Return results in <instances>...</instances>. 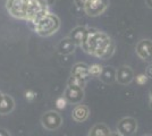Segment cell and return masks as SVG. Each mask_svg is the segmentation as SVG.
<instances>
[{
	"mask_svg": "<svg viewBox=\"0 0 152 136\" xmlns=\"http://www.w3.org/2000/svg\"><path fill=\"white\" fill-rule=\"evenodd\" d=\"M83 50L88 53H92L95 57L107 59L114 53L115 44L113 40L107 34L100 32L95 28H88V34L83 41Z\"/></svg>",
	"mask_w": 152,
	"mask_h": 136,
	"instance_id": "1",
	"label": "cell"
},
{
	"mask_svg": "<svg viewBox=\"0 0 152 136\" xmlns=\"http://www.w3.org/2000/svg\"><path fill=\"white\" fill-rule=\"evenodd\" d=\"M35 32L41 36H49L56 33L60 27V20L57 15L47 12L34 22Z\"/></svg>",
	"mask_w": 152,
	"mask_h": 136,
	"instance_id": "2",
	"label": "cell"
},
{
	"mask_svg": "<svg viewBox=\"0 0 152 136\" xmlns=\"http://www.w3.org/2000/svg\"><path fill=\"white\" fill-rule=\"evenodd\" d=\"M31 0H7L6 9L15 18L28 20Z\"/></svg>",
	"mask_w": 152,
	"mask_h": 136,
	"instance_id": "3",
	"label": "cell"
},
{
	"mask_svg": "<svg viewBox=\"0 0 152 136\" xmlns=\"http://www.w3.org/2000/svg\"><path fill=\"white\" fill-rule=\"evenodd\" d=\"M109 7V0H89L84 7V12L89 16L95 17L103 14Z\"/></svg>",
	"mask_w": 152,
	"mask_h": 136,
	"instance_id": "4",
	"label": "cell"
},
{
	"mask_svg": "<svg viewBox=\"0 0 152 136\" xmlns=\"http://www.w3.org/2000/svg\"><path fill=\"white\" fill-rule=\"evenodd\" d=\"M42 125L43 127L49 130L57 129L61 125V117L56 111H49L45 112L42 117Z\"/></svg>",
	"mask_w": 152,
	"mask_h": 136,
	"instance_id": "5",
	"label": "cell"
},
{
	"mask_svg": "<svg viewBox=\"0 0 152 136\" xmlns=\"http://www.w3.org/2000/svg\"><path fill=\"white\" fill-rule=\"evenodd\" d=\"M136 53L139 55V57L146 60V61H151L152 60V41L149 39L141 40L137 45H136Z\"/></svg>",
	"mask_w": 152,
	"mask_h": 136,
	"instance_id": "6",
	"label": "cell"
},
{
	"mask_svg": "<svg viewBox=\"0 0 152 136\" xmlns=\"http://www.w3.org/2000/svg\"><path fill=\"white\" fill-rule=\"evenodd\" d=\"M136 127H137V124H136L135 119H133V118H125L118 125V133L121 136H131L134 134Z\"/></svg>",
	"mask_w": 152,
	"mask_h": 136,
	"instance_id": "7",
	"label": "cell"
},
{
	"mask_svg": "<svg viewBox=\"0 0 152 136\" xmlns=\"http://www.w3.org/2000/svg\"><path fill=\"white\" fill-rule=\"evenodd\" d=\"M133 77H134L133 71L128 66H121V68H118V71H116V79L121 84L125 85L131 83Z\"/></svg>",
	"mask_w": 152,
	"mask_h": 136,
	"instance_id": "8",
	"label": "cell"
},
{
	"mask_svg": "<svg viewBox=\"0 0 152 136\" xmlns=\"http://www.w3.org/2000/svg\"><path fill=\"white\" fill-rule=\"evenodd\" d=\"M83 90L82 87H76L68 85L67 90L65 92V99L72 103H78L83 99Z\"/></svg>",
	"mask_w": 152,
	"mask_h": 136,
	"instance_id": "9",
	"label": "cell"
},
{
	"mask_svg": "<svg viewBox=\"0 0 152 136\" xmlns=\"http://www.w3.org/2000/svg\"><path fill=\"white\" fill-rule=\"evenodd\" d=\"M86 34H88V27H85V26H77V27H75L70 32L68 38L73 40L76 45H82L83 41L85 40Z\"/></svg>",
	"mask_w": 152,
	"mask_h": 136,
	"instance_id": "10",
	"label": "cell"
},
{
	"mask_svg": "<svg viewBox=\"0 0 152 136\" xmlns=\"http://www.w3.org/2000/svg\"><path fill=\"white\" fill-rule=\"evenodd\" d=\"M75 42L70 38H66V39H63L59 42V44L57 47V50L61 55H70V53H73V52L75 51Z\"/></svg>",
	"mask_w": 152,
	"mask_h": 136,
	"instance_id": "11",
	"label": "cell"
},
{
	"mask_svg": "<svg viewBox=\"0 0 152 136\" xmlns=\"http://www.w3.org/2000/svg\"><path fill=\"white\" fill-rule=\"evenodd\" d=\"M15 107L14 100L9 95H1L0 97V115H7L9 112H12Z\"/></svg>",
	"mask_w": 152,
	"mask_h": 136,
	"instance_id": "12",
	"label": "cell"
},
{
	"mask_svg": "<svg viewBox=\"0 0 152 136\" xmlns=\"http://www.w3.org/2000/svg\"><path fill=\"white\" fill-rule=\"evenodd\" d=\"M72 75L75 77L82 78L84 81H86V77L90 75L89 73V67L85 64H76L72 71Z\"/></svg>",
	"mask_w": 152,
	"mask_h": 136,
	"instance_id": "13",
	"label": "cell"
},
{
	"mask_svg": "<svg viewBox=\"0 0 152 136\" xmlns=\"http://www.w3.org/2000/svg\"><path fill=\"white\" fill-rule=\"evenodd\" d=\"M115 77H116V71L113 67L107 66V67H102V71L100 74V78L102 82L104 83H113Z\"/></svg>",
	"mask_w": 152,
	"mask_h": 136,
	"instance_id": "14",
	"label": "cell"
},
{
	"mask_svg": "<svg viewBox=\"0 0 152 136\" xmlns=\"http://www.w3.org/2000/svg\"><path fill=\"white\" fill-rule=\"evenodd\" d=\"M89 117V108L85 105H77L73 111V118L76 121H84Z\"/></svg>",
	"mask_w": 152,
	"mask_h": 136,
	"instance_id": "15",
	"label": "cell"
},
{
	"mask_svg": "<svg viewBox=\"0 0 152 136\" xmlns=\"http://www.w3.org/2000/svg\"><path fill=\"white\" fill-rule=\"evenodd\" d=\"M108 134H109V130L104 125H96L92 128L89 136H108Z\"/></svg>",
	"mask_w": 152,
	"mask_h": 136,
	"instance_id": "16",
	"label": "cell"
},
{
	"mask_svg": "<svg viewBox=\"0 0 152 136\" xmlns=\"http://www.w3.org/2000/svg\"><path fill=\"white\" fill-rule=\"evenodd\" d=\"M85 83H86V81H84L82 78L72 76V78H70L69 82H68V85H70V86H76V87H82L83 89Z\"/></svg>",
	"mask_w": 152,
	"mask_h": 136,
	"instance_id": "17",
	"label": "cell"
},
{
	"mask_svg": "<svg viewBox=\"0 0 152 136\" xmlns=\"http://www.w3.org/2000/svg\"><path fill=\"white\" fill-rule=\"evenodd\" d=\"M102 71V67L100 65H92L91 67H89V73L90 75H92V76H100V74H101Z\"/></svg>",
	"mask_w": 152,
	"mask_h": 136,
	"instance_id": "18",
	"label": "cell"
},
{
	"mask_svg": "<svg viewBox=\"0 0 152 136\" xmlns=\"http://www.w3.org/2000/svg\"><path fill=\"white\" fill-rule=\"evenodd\" d=\"M38 1L42 5V6L45 7V8H48V7L52 6V5L55 4L56 0H38Z\"/></svg>",
	"mask_w": 152,
	"mask_h": 136,
	"instance_id": "19",
	"label": "cell"
},
{
	"mask_svg": "<svg viewBox=\"0 0 152 136\" xmlns=\"http://www.w3.org/2000/svg\"><path fill=\"white\" fill-rule=\"evenodd\" d=\"M88 1H89V0H74L76 7H78V8H81V9H84V7L88 4Z\"/></svg>",
	"mask_w": 152,
	"mask_h": 136,
	"instance_id": "20",
	"label": "cell"
},
{
	"mask_svg": "<svg viewBox=\"0 0 152 136\" xmlns=\"http://www.w3.org/2000/svg\"><path fill=\"white\" fill-rule=\"evenodd\" d=\"M65 105H66V99L61 97V99H59V100L57 101V107H58V108L63 109V108H65Z\"/></svg>",
	"mask_w": 152,
	"mask_h": 136,
	"instance_id": "21",
	"label": "cell"
},
{
	"mask_svg": "<svg viewBox=\"0 0 152 136\" xmlns=\"http://www.w3.org/2000/svg\"><path fill=\"white\" fill-rule=\"evenodd\" d=\"M146 76L152 78V65L148 67V69H146Z\"/></svg>",
	"mask_w": 152,
	"mask_h": 136,
	"instance_id": "22",
	"label": "cell"
},
{
	"mask_svg": "<svg viewBox=\"0 0 152 136\" xmlns=\"http://www.w3.org/2000/svg\"><path fill=\"white\" fill-rule=\"evenodd\" d=\"M0 136H10V134L8 133V130L0 128Z\"/></svg>",
	"mask_w": 152,
	"mask_h": 136,
	"instance_id": "23",
	"label": "cell"
},
{
	"mask_svg": "<svg viewBox=\"0 0 152 136\" xmlns=\"http://www.w3.org/2000/svg\"><path fill=\"white\" fill-rule=\"evenodd\" d=\"M145 5L149 7L150 9H152V0H145Z\"/></svg>",
	"mask_w": 152,
	"mask_h": 136,
	"instance_id": "24",
	"label": "cell"
},
{
	"mask_svg": "<svg viewBox=\"0 0 152 136\" xmlns=\"http://www.w3.org/2000/svg\"><path fill=\"white\" fill-rule=\"evenodd\" d=\"M108 136H121V135L119 134V133H118V132H117V133H116V132H111V133L109 132V134H108Z\"/></svg>",
	"mask_w": 152,
	"mask_h": 136,
	"instance_id": "25",
	"label": "cell"
},
{
	"mask_svg": "<svg viewBox=\"0 0 152 136\" xmlns=\"http://www.w3.org/2000/svg\"><path fill=\"white\" fill-rule=\"evenodd\" d=\"M1 95H2V93H1V92H0V97H1Z\"/></svg>",
	"mask_w": 152,
	"mask_h": 136,
	"instance_id": "26",
	"label": "cell"
}]
</instances>
